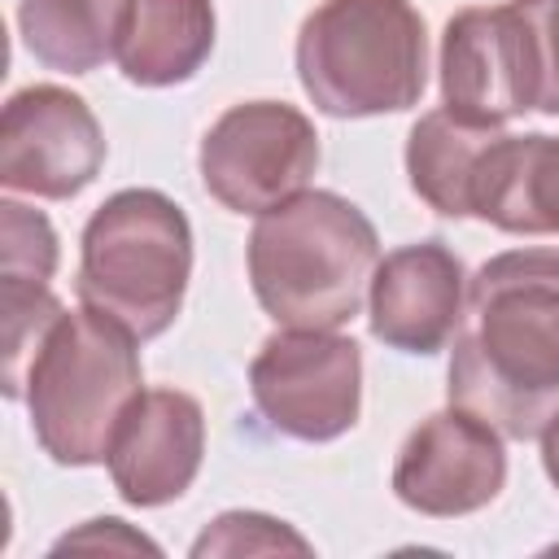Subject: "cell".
I'll return each mask as SVG.
<instances>
[{
    "mask_svg": "<svg viewBox=\"0 0 559 559\" xmlns=\"http://www.w3.org/2000/svg\"><path fill=\"white\" fill-rule=\"evenodd\" d=\"M135 0H22L17 31L26 52L61 74H92L118 57Z\"/></svg>",
    "mask_w": 559,
    "mask_h": 559,
    "instance_id": "14",
    "label": "cell"
},
{
    "mask_svg": "<svg viewBox=\"0 0 559 559\" xmlns=\"http://www.w3.org/2000/svg\"><path fill=\"white\" fill-rule=\"evenodd\" d=\"M52 550H57V555H61V550H148V555H157V542H148L144 533H135V528H127L122 520L105 515V520H87L83 528L66 533Z\"/></svg>",
    "mask_w": 559,
    "mask_h": 559,
    "instance_id": "20",
    "label": "cell"
},
{
    "mask_svg": "<svg viewBox=\"0 0 559 559\" xmlns=\"http://www.w3.org/2000/svg\"><path fill=\"white\" fill-rule=\"evenodd\" d=\"M140 393L135 336L92 306L66 310L48 328L22 384L35 441L61 467L105 463L109 441Z\"/></svg>",
    "mask_w": 559,
    "mask_h": 559,
    "instance_id": "3",
    "label": "cell"
},
{
    "mask_svg": "<svg viewBox=\"0 0 559 559\" xmlns=\"http://www.w3.org/2000/svg\"><path fill=\"white\" fill-rule=\"evenodd\" d=\"M297 74L332 118L402 114L428 83V35L411 0H323L297 35Z\"/></svg>",
    "mask_w": 559,
    "mask_h": 559,
    "instance_id": "4",
    "label": "cell"
},
{
    "mask_svg": "<svg viewBox=\"0 0 559 559\" xmlns=\"http://www.w3.org/2000/svg\"><path fill=\"white\" fill-rule=\"evenodd\" d=\"M380 266L371 218L336 192H297L249 231V284L280 328H341Z\"/></svg>",
    "mask_w": 559,
    "mask_h": 559,
    "instance_id": "2",
    "label": "cell"
},
{
    "mask_svg": "<svg viewBox=\"0 0 559 559\" xmlns=\"http://www.w3.org/2000/svg\"><path fill=\"white\" fill-rule=\"evenodd\" d=\"M105 166V135L83 96L57 83H31L9 96L0 118V183L9 192L66 201Z\"/></svg>",
    "mask_w": 559,
    "mask_h": 559,
    "instance_id": "8",
    "label": "cell"
},
{
    "mask_svg": "<svg viewBox=\"0 0 559 559\" xmlns=\"http://www.w3.org/2000/svg\"><path fill=\"white\" fill-rule=\"evenodd\" d=\"M192 227L157 188H122L83 227L79 297L135 341L162 336L188 293Z\"/></svg>",
    "mask_w": 559,
    "mask_h": 559,
    "instance_id": "5",
    "label": "cell"
},
{
    "mask_svg": "<svg viewBox=\"0 0 559 559\" xmlns=\"http://www.w3.org/2000/svg\"><path fill=\"white\" fill-rule=\"evenodd\" d=\"M201 183L236 214H266L306 192L319 170L314 122L284 100L231 105L201 140Z\"/></svg>",
    "mask_w": 559,
    "mask_h": 559,
    "instance_id": "7",
    "label": "cell"
},
{
    "mask_svg": "<svg viewBox=\"0 0 559 559\" xmlns=\"http://www.w3.org/2000/svg\"><path fill=\"white\" fill-rule=\"evenodd\" d=\"M441 105L454 118L502 127L537 109L533 39L515 4L463 9L441 35Z\"/></svg>",
    "mask_w": 559,
    "mask_h": 559,
    "instance_id": "9",
    "label": "cell"
},
{
    "mask_svg": "<svg viewBox=\"0 0 559 559\" xmlns=\"http://www.w3.org/2000/svg\"><path fill=\"white\" fill-rule=\"evenodd\" d=\"M201 454H205L201 402L183 389H144L127 406L105 463L122 502L162 507L175 502L197 480Z\"/></svg>",
    "mask_w": 559,
    "mask_h": 559,
    "instance_id": "11",
    "label": "cell"
},
{
    "mask_svg": "<svg viewBox=\"0 0 559 559\" xmlns=\"http://www.w3.org/2000/svg\"><path fill=\"white\" fill-rule=\"evenodd\" d=\"M310 555V542L301 533H293L284 520L258 515V511H227L218 515L197 542H192V559H210V555Z\"/></svg>",
    "mask_w": 559,
    "mask_h": 559,
    "instance_id": "18",
    "label": "cell"
},
{
    "mask_svg": "<svg viewBox=\"0 0 559 559\" xmlns=\"http://www.w3.org/2000/svg\"><path fill=\"white\" fill-rule=\"evenodd\" d=\"M472 218L511 236H559V135H498L480 162Z\"/></svg>",
    "mask_w": 559,
    "mask_h": 559,
    "instance_id": "13",
    "label": "cell"
},
{
    "mask_svg": "<svg viewBox=\"0 0 559 559\" xmlns=\"http://www.w3.org/2000/svg\"><path fill=\"white\" fill-rule=\"evenodd\" d=\"M528 26L537 61V109L559 118V0H511Z\"/></svg>",
    "mask_w": 559,
    "mask_h": 559,
    "instance_id": "19",
    "label": "cell"
},
{
    "mask_svg": "<svg viewBox=\"0 0 559 559\" xmlns=\"http://www.w3.org/2000/svg\"><path fill=\"white\" fill-rule=\"evenodd\" d=\"M507 485L502 432L472 411H437L397 450L393 493L419 515H472L489 507Z\"/></svg>",
    "mask_w": 559,
    "mask_h": 559,
    "instance_id": "10",
    "label": "cell"
},
{
    "mask_svg": "<svg viewBox=\"0 0 559 559\" xmlns=\"http://www.w3.org/2000/svg\"><path fill=\"white\" fill-rule=\"evenodd\" d=\"M542 467H546L550 485L559 489V411H555L550 424L542 428Z\"/></svg>",
    "mask_w": 559,
    "mask_h": 559,
    "instance_id": "21",
    "label": "cell"
},
{
    "mask_svg": "<svg viewBox=\"0 0 559 559\" xmlns=\"http://www.w3.org/2000/svg\"><path fill=\"white\" fill-rule=\"evenodd\" d=\"M467 275L441 240L402 245L371 275V336L402 354H437L463 323Z\"/></svg>",
    "mask_w": 559,
    "mask_h": 559,
    "instance_id": "12",
    "label": "cell"
},
{
    "mask_svg": "<svg viewBox=\"0 0 559 559\" xmlns=\"http://www.w3.org/2000/svg\"><path fill=\"white\" fill-rule=\"evenodd\" d=\"M214 48L210 0H135L118 66L140 87L188 83Z\"/></svg>",
    "mask_w": 559,
    "mask_h": 559,
    "instance_id": "15",
    "label": "cell"
},
{
    "mask_svg": "<svg viewBox=\"0 0 559 559\" xmlns=\"http://www.w3.org/2000/svg\"><path fill=\"white\" fill-rule=\"evenodd\" d=\"M52 271H57L52 223L22 201H0V280L48 284Z\"/></svg>",
    "mask_w": 559,
    "mask_h": 559,
    "instance_id": "17",
    "label": "cell"
},
{
    "mask_svg": "<svg viewBox=\"0 0 559 559\" xmlns=\"http://www.w3.org/2000/svg\"><path fill=\"white\" fill-rule=\"evenodd\" d=\"M498 127H480L454 118L450 109H432L411 127L406 140V175L419 201H428L445 218H472V192Z\"/></svg>",
    "mask_w": 559,
    "mask_h": 559,
    "instance_id": "16",
    "label": "cell"
},
{
    "mask_svg": "<svg viewBox=\"0 0 559 559\" xmlns=\"http://www.w3.org/2000/svg\"><path fill=\"white\" fill-rule=\"evenodd\" d=\"M445 389L502 437H542L559 411V249H507L467 280Z\"/></svg>",
    "mask_w": 559,
    "mask_h": 559,
    "instance_id": "1",
    "label": "cell"
},
{
    "mask_svg": "<svg viewBox=\"0 0 559 559\" xmlns=\"http://www.w3.org/2000/svg\"><path fill=\"white\" fill-rule=\"evenodd\" d=\"M258 415L293 441H332L358 424L362 349L332 328H284L249 362Z\"/></svg>",
    "mask_w": 559,
    "mask_h": 559,
    "instance_id": "6",
    "label": "cell"
}]
</instances>
